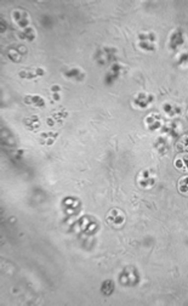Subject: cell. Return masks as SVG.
<instances>
[{
  "label": "cell",
  "instance_id": "cell-7",
  "mask_svg": "<svg viewBox=\"0 0 188 306\" xmlns=\"http://www.w3.org/2000/svg\"><path fill=\"white\" fill-rule=\"evenodd\" d=\"M125 219H126L125 218V214L118 208L111 209L106 216L107 224L111 225L112 227H116V229H119V227H122L125 224Z\"/></svg>",
  "mask_w": 188,
  "mask_h": 306
},
{
  "label": "cell",
  "instance_id": "cell-14",
  "mask_svg": "<svg viewBox=\"0 0 188 306\" xmlns=\"http://www.w3.org/2000/svg\"><path fill=\"white\" fill-rule=\"evenodd\" d=\"M44 72H45V70L41 69V68H34V69L21 70L20 75L22 78H26V79H32V78L40 77V75H43Z\"/></svg>",
  "mask_w": 188,
  "mask_h": 306
},
{
  "label": "cell",
  "instance_id": "cell-20",
  "mask_svg": "<svg viewBox=\"0 0 188 306\" xmlns=\"http://www.w3.org/2000/svg\"><path fill=\"white\" fill-rule=\"evenodd\" d=\"M177 190L180 193L187 196L188 195V175H185L177 182Z\"/></svg>",
  "mask_w": 188,
  "mask_h": 306
},
{
  "label": "cell",
  "instance_id": "cell-1",
  "mask_svg": "<svg viewBox=\"0 0 188 306\" xmlns=\"http://www.w3.org/2000/svg\"><path fill=\"white\" fill-rule=\"evenodd\" d=\"M137 45L142 51L151 52L156 50L157 46V36L151 31L141 32L137 36Z\"/></svg>",
  "mask_w": 188,
  "mask_h": 306
},
{
  "label": "cell",
  "instance_id": "cell-24",
  "mask_svg": "<svg viewBox=\"0 0 188 306\" xmlns=\"http://www.w3.org/2000/svg\"><path fill=\"white\" fill-rule=\"evenodd\" d=\"M187 116H188V109H187Z\"/></svg>",
  "mask_w": 188,
  "mask_h": 306
},
{
  "label": "cell",
  "instance_id": "cell-10",
  "mask_svg": "<svg viewBox=\"0 0 188 306\" xmlns=\"http://www.w3.org/2000/svg\"><path fill=\"white\" fill-rule=\"evenodd\" d=\"M163 112L169 118H175L181 114V107L176 103H172V102H165L163 104Z\"/></svg>",
  "mask_w": 188,
  "mask_h": 306
},
{
  "label": "cell",
  "instance_id": "cell-11",
  "mask_svg": "<svg viewBox=\"0 0 188 306\" xmlns=\"http://www.w3.org/2000/svg\"><path fill=\"white\" fill-rule=\"evenodd\" d=\"M25 102L27 104L35 107H44L45 106V99L40 95H27L25 98Z\"/></svg>",
  "mask_w": 188,
  "mask_h": 306
},
{
  "label": "cell",
  "instance_id": "cell-18",
  "mask_svg": "<svg viewBox=\"0 0 188 306\" xmlns=\"http://www.w3.org/2000/svg\"><path fill=\"white\" fill-rule=\"evenodd\" d=\"M25 125L27 127V129L35 130L38 129L39 125H40V119L38 118V116H32L30 117V118L25 119Z\"/></svg>",
  "mask_w": 188,
  "mask_h": 306
},
{
  "label": "cell",
  "instance_id": "cell-6",
  "mask_svg": "<svg viewBox=\"0 0 188 306\" xmlns=\"http://www.w3.org/2000/svg\"><path fill=\"white\" fill-rule=\"evenodd\" d=\"M154 96L152 94L146 93V91H140L132 99V106L138 109H146L153 103Z\"/></svg>",
  "mask_w": 188,
  "mask_h": 306
},
{
  "label": "cell",
  "instance_id": "cell-8",
  "mask_svg": "<svg viewBox=\"0 0 188 306\" xmlns=\"http://www.w3.org/2000/svg\"><path fill=\"white\" fill-rule=\"evenodd\" d=\"M145 125H146V128L150 130V132H158V130L163 129L164 122L160 114L150 113L146 116Z\"/></svg>",
  "mask_w": 188,
  "mask_h": 306
},
{
  "label": "cell",
  "instance_id": "cell-17",
  "mask_svg": "<svg viewBox=\"0 0 188 306\" xmlns=\"http://www.w3.org/2000/svg\"><path fill=\"white\" fill-rule=\"evenodd\" d=\"M176 150L181 153H188V135H184L176 142Z\"/></svg>",
  "mask_w": 188,
  "mask_h": 306
},
{
  "label": "cell",
  "instance_id": "cell-12",
  "mask_svg": "<svg viewBox=\"0 0 188 306\" xmlns=\"http://www.w3.org/2000/svg\"><path fill=\"white\" fill-rule=\"evenodd\" d=\"M164 132V136H166V137H172V136H176L177 134H179L180 132V124H177V123L175 122H171L169 123V124H164L163 129H161Z\"/></svg>",
  "mask_w": 188,
  "mask_h": 306
},
{
  "label": "cell",
  "instance_id": "cell-23",
  "mask_svg": "<svg viewBox=\"0 0 188 306\" xmlns=\"http://www.w3.org/2000/svg\"><path fill=\"white\" fill-rule=\"evenodd\" d=\"M52 95L55 96V100H60V93H61V88L59 85H54L51 88Z\"/></svg>",
  "mask_w": 188,
  "mask_h": 306
},
{
  "label": "cell",
  "instance_id": "cell-4",
  "mask_svg": "<svg viewBox=\"0 0 188 306\" xmlns=\"http://www.w3.org/2000/svg\"><path fill=\"white\" fill-rule=\"evenodd\" d=\"M11 18L14 25L16 26L18 30H25V28L31 27V20L30 14H28L26 10L23 9H15L14 11L11 12Z\"/></svg>",
  "mask_w": 188,
  "mask_h": 306
},
{
  "label": "cell",
  "instance_id": "cell-5",
  "mask_svg": "<svg viewBox=\"0 0 188 306\" xmlns=\"http://www.w3.org/2000/svg\"><path fill=\"white\" fill-rule=\"evenodd\" d=\"M185 43H186V35H185L184 31L181 28H176L172 31L168 40L169 48L171 50H179L185 45Z\"/></svg>",
  "mask_w": 188,
  "mask_h": 306
},
{
  "label": "cell",
  "instance_id": "cell-16",
  "mask_svg": "<svg viewBox=\"0 0 188 306\" xmlns=\"http://www.w3.org/2000/svg\"><path fill=\"white\" fill-rule=\"evenodd\" d=\"M18 36H20L22 40L32 41L35 39V30L32 27V26L28 28H25V30H20V32H18Z\"/></svg>",
  "mask_w": 188,
  "mask_h": 306
},
{
  "label": "cell",
  "instance_id": "cell-15",
  "mask_svg": "<svg viewBox=\"0 0 188 306\" xmlns=\"http://www.w3.org/2000/svg\"><path fill=\"white\" fill-rule=\"evenodd\" d=\"M169 137H166V136H160L159 138H157L156 143H154V146H156V148L158 150V152L160 153H165L166 151L169 150Z\"/></svg>",
  "mask_w": 188,
  "mask_h": 306
},
{
  "label": "cell",
  "instance_id": "cell-9",
  "mask_svg": "<svg viewBox=\"0 0 188 306\" xmlns=\"http://www.w3.org/2000/svg\"><path fill=\"white\" fill-rule=\"evenodd\" d=\"M174 167L177 170L188 174V153H181L174 159Z\"/></svg>",
  "mask_w": 188,
  "mask_h": 306
},
{
  "label": "cell",
  "instance_id": "cell-22",
  "mask_svg": "<svg viewBox=\"0 0 188 306\" xmlns=\"http://www.w3.org/2000/svg\"><path fill=\"white\" fill-rule=\"evenodd\" d=\"M177 64H179V66L188 68V51L179 54V56H177Z\"/></svg>",
  "mask_w": 188,
  "mask_h": 306
},
{
  "label": "cell",
  "instance_id": "cell-2",
  "mask_svg": "<svg viewBox=\"0 0 188 306\" xmlns=\"http://www.w3.org/2000/svg\"><path fill=\"white\" fill-rule=\"evenodd\" d=\"M119 282L124 287H132L136 286L140 282V274H138L137 270L132 266H127L124 270L119 273Z\"/></svg>",
  "mask_w": 188,
  "mask_h": 306
},
{
  "label": "cell",
  "instance_id": "cell-19",
  "mask_svg": "<svg viewBox=\"0 0 188 306\" xmlns=\"http://www.w3.org/2000/svg\"><path fill=\"white\" fill-rule=\"evenodd\" d=\"M114 288H116V284L112 279H107L102 283V287H101V292L104 295H111L112 293L114 292Z\"/></svg>",
  "mask_w": 188,
  "mask_h": 306
},
{
  "label": "cell",
  "instance_id": "cell-13",
  "mask_svg": "<svg viewBox=\"0 0 188 306\" xmlns=\"http://www.w3.org/2000/svg\"><path fill=\"white\" fill-rule=\"evenodd\" d=\"M64 75H66L68 79L83 80V78H84V72H83L80 68L73 67V68H69V69H67L66 72H64Z\"/></svg>",
  "mask_w": 188,
  "mask_h": 306
},
{
  "label": "cell",
  "instance_id": "cell-21",
  "mask_svg": "<svg viewBox=\"0 0 188 306\" xmlns=\"http://www.w3.org/2000/svg\"><path fill=\"white\" fill-rule=\"evenodd\" d=\"M54 134H52V133H43V134L40 135L41 143H43V145H51V143H54L55 138L57 137V136H52Z\"/></svg>",
  "mask_w": 188,
  "mask_h": 306
},
{
  "label": "cell",
  "instance_id": "cell-3",
  "mask_svg": "<svg viewBox=\"0 0 188 306\" xmlns=\"http://www.w3.org/2000/svg\"><path fill=\"white\" fill-rule=\"evenodd\" d=\"M157 182V174L152 169H143L138 172L137 175V184L138 186L143 190L152 188Z\"/></svg>",
  "mask_w": 188,
  "mask_h": 306
}]
</instances>
